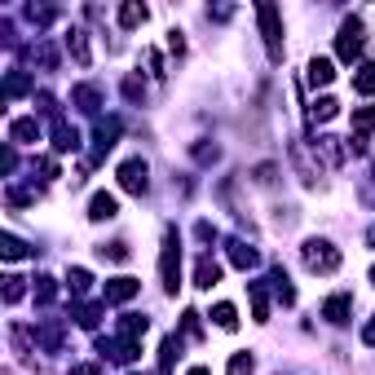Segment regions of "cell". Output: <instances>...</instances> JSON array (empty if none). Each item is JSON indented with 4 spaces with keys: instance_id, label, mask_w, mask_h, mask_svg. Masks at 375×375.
<instances>
[{
    "instance_id": "e0dca14e",
    "label": "cell",
    "mask_w": 375,
    "mask_h": 375,
    "mask_svg": "<svg viewBox=\"0 0 375 375\" xmlns=\"http://www.w3.org/2000/svg\"><path fill=\"white\" fill-rule=\"evenodd\" d=\"M336 111H340L336 97H318V102L309 106V119H314V124H327V119H336Z\"/></svg>"
},
{
    "instance_id": "4fadbf2b",
    "label": "cell",
    "mask_w": 375,
    "mask_h": 375,
    "mask_svg": "<svg viewBox=\"0 0 375 375\" xmlns=\"http://www.w3.org/2000/svg\"><path fill=\"white\" fill-rule=\"evenodd\" d=\"M119 212V204H115V194H106V190H97L93 194V204H89V216L93 221H111Z\"/></svg>"
},
{
    "instance_id": "4316f807",
    "label": "cell",
    "mask_w": 375,
    "mask_h": 375,
    "mask_svg": "<svg viewBox=\"0 0 375 375\" xmlns=\"http://www.w3.org/2000/svg\"><path fill=\"white\" fill-rule=\"evenodd\" d=\"M66 283H71L75 296H84V291L93 287V274H89V269H71V274H66Z\"/></svg>"
},
{
    "instance_id": "bcb514c9",
    "label": "cell",
    "mask_w": 375,
    "mask_h": 375,
    "mask_svg": "<svg viewBox=\"0 0 375 375\" xmlns=\"http://www.w3.org/2000/svg\"><path fill=\"white\" fill-rule=\"evenodd\" d=\"M371 243H375V230H371Z\"/></svg>"
},
{
    "instance_id": "d6a6232c",
    "label": "cell",
    "mask_w": 375,
    "mask_h": 375,
    "mask_svg": "<svg viewBox=\"0 0 375 375\" xmlns=\"http://www.w3.org/2000/svg\"><path fill=\"white\" fill-rule=\"evenodd\" d=\"M216 155H221L216 146H194V159H199V164H216Z\"/></svg>"
},
{
    "instance_id": "f1b7e54d",
    "label": "cell",
    "mask_w": 375,
    "mask_h": 375,
    "mask_svg": "<svg viewBox=\"0 0 375 375\" xmlns=\"http://www.w3.org/2000/svg\"><path fill=\"white\" fill-rule=\"evenodd\" d=\"M58 296V287H54V279H36V305H49V300Z\"/></svg>"
},
{
    "instance_id": "2e32d148",
    "label": "cell",
    "mask_w": 375,
    "mask_h": 375,
    "mask_svg": "<svg viewBox=\"0 0 375 375\" xmlns=\"http://www.w3.org/2000/svg\"><path fill=\"white\" fill-rule=\"evenodd\" d=\"M336 80V66H331V58H314L309 62V84L318 89V84H331Z\"/></svg>"
},
{
    "instance_id": "f6af8a7d",
    "label": "cell",
    "mask_w": 375,
    "mask_h": 375,
    "mask_svg": "<svg viewBox=\"0 0 375 375\" xmlns=\"http://www.w3.org/2000/svg\"><path fill=\"white\" fill-rule=\"evenodd\" d=\"M371 283H375V269H371Z\"/></svg>"
},
{
    "instance_id": "d590c367",
    "label": "cell",
    "mask_w": 375,
    "mask_h": 375,
    "mask_svg": "<svg viewBox=\"0 0 375 375\" xmlns=\"http://www.w3.org/2000/svg\"><path fill=\"white\" fill-rule=\"evenodd\" d=\"M146 66H150V75H155V80L164 75V62H159V54H155V49H146Z\"/></svg>"
},
{
    "instance_id": "ba28073f",
    "label": "cell",
    "mask_w": 375,
    "mask_h": 375,
    "mask_svg": "<svg viewBox=\"0 0 375 375\" xmlns=\"http://www.w3.org/2000/svg\"><path fill=\"white\" fill-rule=\"evenodd\" d=\"M9 141L14 146H31V141H40V124L27 115V119H14L9 124Z\"/></svg>"
},
{
    "instance_id": "9a60e30c",
    "label": "cell",
    "mask_w": 375,
    "mask_h": 375,
    "mask_svg": "<svg viewBox=\"0 0 375 375\" xmlns=\"http://www.w3.org/2000/svg\"><path fill=\"white\" fill-rule=\"evenodd\" d=\"M230 265H239V269H256V265H261L256 247H247V243H230Z\"/></svg>"
},
{
    "instance_id": "ee69618b",
    "label": "cell",
    "mask_w": 375,
    "mask_h": 375,
    "mask_svg": "<svg viewBox=\"0 0 375 375\" xmlns=\"http://www.w3.org/2000/svg\"><path fill=\"white\" fill-rule=\"evenodd\" d=\"M190 375H212V371L208 366H190Z\"/></svg>"
},
{
    "instance_id": "f546056e",
    "label": "cell",
    "mask_w": 375,
    "mask_h": 375,
    "mask_svg": "<svg viewBox=\"0 0 375 375\" xmlns=\"http://www.w3.org/2000/svg\"><path fill=\"white\" fill-rule=\"evenodd\" d=\"M22 291H27V287H22V279H14V274H9V279H5V305H18Z\"/></svg>"
},
{
    "instance_id": "f35d334b",
    "label": "cell",
    "mask_w": 375,
    "mask_h": 375,
    "mask_svg": "<svg viewBox=\"0 0 375 375\" xmlns=\"http://www.w3.org/2000/svg\"><path fill=\"white\" fill-rule=\"evenodd\" d=\"M194 234H199V239H204V243H212V239H216V230H212V225H208V221H199V225H194Z\"/></svg>"
},
{
    "instance_id": "277c9868",
    "label": "cell",
    "mask_w": 375,
    "mask_h": 375,
    "mask_svg": "<svg viewBox=\"0 0 375 375\" xmlns=\"http://www.w3.org/2000/svg\"><path fill=\"white\" fill-rule=\"evenodd\" d=\"M146 177H150L146 159H124V164H119V186L129 190V194H146V186H150Z\"/></svg>"
},
{
    "instance_id": "ac0fdd59",
    "label": "cell",
    "mask_w": 375,
    "mask_h": 375,
    "mask_svg": "<svg viewBox=\"0 0 375 375\" xmlns=\"http://www.w3.org/2000/svg\"><path fill=\"white\" fill-rule=\"evenodd\" d=\"M269 283H274V291H279V300H283V305H296V287L287 283V274H283L279 265H274V274H269Z\"/></svg>"
},
{
    "instance_id": "603a6c76",
    "label": "cell",
    "mask_w": 375,
    "mask_h": 375,
    "mask_svg": "<svg viewBox=\"0 0 375 375\" xmlns=\"http://www.w3.org/2000/svg\"><path fill=\"white\" fill-rule=\"evenodd\" d=\"M66 49H71V58L80 62V66H89V40H84V31H71L66 36Z\"/></svg>"
},
{
    "instance_id": "7c38bea8",
    "label": "cell",
    "mask_w": 375,
    "mask_h": 375,
    "mask_svg": "<svg viewBox=\"0 0 375 375\" xmlns=\"http://www.w3.org/2000/svg\"><path fill=\"white\" fill-rule=\"evenodd\" d=\"M221 283V265L212 261V256H199V265H194V287H216Z\"/></svg>"
},
{
    "instance_id": "b9f144b4",
    "label": "cell",
    "mask_w": 375,
    "mask_h": 375,
    "mask_svg": "<svg viewBox=\"0 0 375 375\" xmlns=\"http://www.w3.org/2000/svg\"><path fill=\"white\" fill-rule=\"evenodd\" d=\"M71 375H102V371H97L93 362H80V366H71Z\"/></svg>"
},
{
    "instance_id": "4dcf8cb0",
    "label": "cell",
    "mask_w": 375,
    "mask_h": 375,
    "mask_svg": "<svg viewBox=\"0 0 375 375\" xmlns=\"http://www.w3.org/2000/svg\"><path fill=\"white\" fill-rule=\"evenodd\" d=\"M252 366H256L252 354H234V358H230V375H252Z\"/></svg>"
},
{
    "instance_id": "44dd1931",
    "label": "cell",
    "mask_w": 375,
    "mask_h": 375,
    "mask_svg": "<svg viewBox=\"0 0 375 375\" xmlns=\"http://www.w3.org/2000/svg\"><path fill=\"white\" fill-rule=\"evenodd\" d=\"M212 322H216L221 331H239V314H234V305H225V300L212 309Z\"/></svg>"
},
{
    "instance_id": "cb8c5ba5",
    "label": "cell",
    "mask_w": 375,
    "mask_h": 375,
    "mask_svg": "<svg viewBox=\"0 0 375 375\" xmlns=\"http://www.w3.org/2000/svg\"><path fill=\"white\" fill-rule=\"evenodd\" d=\"M0 252H5V261H22L31 247L22 243V239H14V234H5V239H0Z\"/></svg>"
},
{
    "instance_id": "74e56055",
    "label": "cell",
    "mask_w": 375,
    "mask_h": 375,
    "mask_svg": "<svg viewBox=\"0 0 375 375\" xmlns=\"http://www.w3.org/2000/svg\"><path fill=\"white\" fill-rule=\"evenodd\" d=\"M168 49H172V54H186V40H181V31H168Z\"/></svg>"
},
{
    "instance_id": "6da1fadb",
    "label": "cell",
    "mask_w": 375,
    "mask_h": 375,
    "mask_svg": "<svg viewBox=\"0 0 375 375\" xmlns=\"http://www.w3.org/2000/svg\"><path fill=\"white\" fill-rule=\"evenodd\" d=\"M256 18H261V36H265V49H269V58L279 62L283 58V14H279V5H256Z\"/></svg>"
},
{
    "instance_id": "8fae6325",
    "label": "cell",
    "mask_w": 375,
    "mask_h": 375,
    "mask_svg": "<svg viewBox=\"0 0 375 375\" xmlns=\"http://www.w3.org/2000/svg\"><path fill=\"white\" fill-rule=\"evenodd\" d=\"M119 137V119H97V129H93V146H97V155H106V150L115 146Z\"/></svg>"
},
{
    "instance_id": "1f68e13d",
    "label": "cell",
    "mask_w": 375,
    "mask_h": 375,
    "mask_svg": "<svg viewBox=\"0 0 375 375\" xmlns=\"http://www.w3.org/2000/svg\"><path fill=\"white\" fill-rule=\"evenodd\" d=\"M5 93H9V97H18V93H27V75H18V71H9V84H5Z\"/></svg>"
},
{
    "instance_id": "ffe728a7",
    "label": "cell",
    "mask_w": 375,
    "mask_h": 375,
    "mask_svg": "<svg viewBox=\"0 0 375 375\" xmlns=\"http://www.w3.org/2000/svg\"><path fill=\"white\" fill-rule=\"evenodd\" d=\"M141 22H146V5H137V0H129V5H124L119 9V27H141Z\"/></svg>"
},
{
    "instance_id": "5bb4252c",
    "label": "cell",
    "mask_w": 375,
    "mask_h": 375,
    "mask_svg": "<svg viewBox=\"0 0 375 375\" xmlns=\"http://www.w3.org/2000/svg\"><path fill=\"white\" fill-rule=\"evenodd\" d=\"M247 296H252V318H256V322H269V296H265V283H247Z\"/></svg>"
},
{
    "instance_id": "83f0119b",
    "label": "cell",
    "mask_w": 375,
    "mask_h": 375,
    "mask_svg": "<svg viewBox=\"0 0 375 375\" xmlns=\"http://www.w3.org/2000/svg\"><path fill=\"white\" fill-rule=\"evenodd\" d=\"M97 318H102V305H80V309H75V322H80V327H97Z\"/></svg>"
},
{
    "instance_id": "7a4b0ae2",
    "label": "cell",
    "mask_w": 375,
    "mask_h": 375,
    "mask_svg": "<svg viewBox=\"0 0 375 375\" xmlns=\"http://www.w3.org/2000/svg\"><path fill=\"white\" fill-rule=\"evenodd\" d=\"M300 256H305V265L314 274H336L340 269V252L327 243V239H309L305 247H300Z\"/></svg>"
},
{
    "instance_id": "60d3db41",
    "label": "cell",
    "mask_w": 375,
    "mask_h": 375,
    "mask_svg": "<svg viewBox=\"0 0 375 375\" xmlns=\"http://www.w3.org/2000/svg\"><path fill=\"white\" fill-rule=\"evenodd\" d=\"M186 336H199V314L186 309Z\"/></svg>"
},
{
    "instance_id": "ab89813d",
    "label": "cell",
    "mask_w": 375,
    "mask_h": 375,
    "mask_svg": "<svg viewBox=\"0 0 375 375\" xmlns=\"http://www.w3.org/2000/svg\"><path fill=\"white\" fill-rule=\"evenodd\" d=\"M256 181H261V186L274 181V164H261V168H256Z\"/></svg>"
},
{
    "instance_id": "7402d4cb",
    "label": "cell",
    "mask_w": 375,
    "mask_h": 375,
    "mask_svg": "<svg viewBox=\"0 0 375 375\" xmlns=\"http://www.w3.org/2000/svg\"><path fill=\"white\" fill-rule=\"evenodd\" d=\"M354 89H358L362 97H371V93H375V62H362V66H358V75H354Z\"/></svg>"
},
{
    "instance_id": "d6986e66",
    "label": "cell",
    "mask_w": 375,
    "mask_h": 375,
    "mask_svg": "<svg viewBox=\"0 0 375 375\" xmlns=\"http://www.w3.org/2000/svg\"><path fill=\"white\" fill-rule=\"evenodd\" d=\"M146 327H150V322H146V318H137V314H124V318H119V336H124V340L146 336Z\"/></svg>"
},
{
    "instance_id": "d4e9b609",
    "label": "cell",
    "mask_w": 375,
    "mask_h": 375,
    "mask_svg": "<svg viewBox=\"0 0 375 375\" xmlns=\"http://www.w3.org/2000/svg\"><path fill=\"white\" fill-rule=\"evenodd\" d=\"M40 344L49 349V354H58V344H62V327H58V322H40Z\"/></svg>"
},
{
    "instance_id": "52a82bcc",
    "label": "cell",
    "mask_w": 375,
    "mask_h": 375,
    "mask_svg": "<svg viewBox=\"0 0 375 375\" xmlns=\"http://www.w3.org/2000/svg\"><path fill=\"white\" fill-rule=\"evenodd\" d=\"M137 291H141V283L129 279V274H124V279H111L106 283V305H124V300H133Z\"/></svg>"
},
{
    "instance_id": "e575fe53",
    "label": "cell",
    "mask_w": 375,
    "mask_h": 375,
    "mask_svg": "<svg viewBox=\"0 0 375 375\" xmlns=\"http://www.w3.org/2000/svg\"><path fill=\"white\" fill-rule=\"evenodd\" d=\"M18 168V155H14V146H5L0 150V172H14Z\"/></svg>"
},
{
    "instance_id": "8d00e7d4",
    "label": "cell",
    "mask_w": 375,
    "mask_h": 375,
    "mask_svg": "<svg viewBox=\"0 0 375 375\" xmlns=\"http://www.w3.org/2000/svg\"><path fill=\"white\" fill-rule=\"evenodd\" d=\"M124 93H129L133 102H137V97H141V80H137V75H129V80H124Z\"/></svg>"
},
{
    "instance_id": "3957f363",
    "label": "cell",
    "mask_w": 375,
    "mask_h": 375,
    "mask_svg": "<svg viewBox=\"0 0 375 375\" xmlns=\"http://www.w3.org/2000/svg\"><path fill=\"white\" fill-rule=\"evenodd\" d=\"M159 274H164V287L177 296L181 287V247H177V230L164 234V256H159Z\"/></svg>"
},
{
    "instance_id": "8992f818",
    "label": "cell",
    "mask_w": 375,
    "mask_h": 375,
    "mask_svg": "<svg viewBox=\"0 0 375 375\" xmlns=\"http://www.w3.org/2000/svg\"><path fill=\"white\" fill-rule=\"evenodd\" d=\"M349 309H354V296H349V291H336L327 305H322V318L336 322V327H344V322H349Z\"/></svg>"
},
{
    "instance_id": "9c48e42d",
    "label": "cell",
    "mask_w": 375,
    "mask_h": 375,
    "mask_svg": "<svg viewBox=\"0 0 375 375\" xmlns=\"http://www.w3.org/2000/svg\"><path fill=\"white\" fill-rule=\"evenodd\" d=\"M75 146H80V133H75V124L54 119V150H58V155H66V150H75Z\"/></svg>"
},
{
    "instance_id": "836d02e7",
    "label": "cell",
    "mask_w": 375,
    "mask_h": 375,
    "mask_svg": "<svg viewBox=\"0 0 375 375\" xmlns=\"http://www.w3.org/2000/svg\"><path fill=\"white\" fill-rule=\"evenodd\" d=\"M102 256H111V261H129V243H111V247H102Z\"/></svg>"
},
{
    "instance_id": "30bf717a",
    "label": "cell",
    "mask_w": 375,
    "mask_h": 375,
    "mask_svg": "<svg viewBox=\"0 0 375 375\" xmlns=\"http://www.w3.org/2000/svg\"><path fill=\"white\" fill-rule=\"evenodd\" d=\"M71 102L80 106L84 115H97V106H102V93H97L93 84H75V89H71Z\"/></svg>"
},
{
    "instance_id": "484cf974",
    "label": "cell",
    "mask_w": 375,
    "mask_h": 375,
    "mask_svg": "<svg viewBox=\"0 0 375 375\" xmlns=\"http://www.w3.org/2000/svg\"><path fill=\"white\" fill-rule=\"evenodd\" d=\"M354 129H358V137H366L375 129V106H358L354 111Z\"/></svg>"
},
{
    "instance_id": "5b68a950",
    "label": "cell",
    "mask_w": 375,
    "mask_h": 375,
    "mask_svg": "<svg viewBox=\"0 0 375 375\" xmlns=\"http://www.w3.org/2000/svg\"><path fill=\"white\" fill-rule=\"evenodd\" d=\"M336 54H340L344 62H354V58L362 54V22H358V18H349L344 27H340V40H336Z\"/></svg>"
},
{
    "instance_id": "7bdbcfd3",
    "label": "cell",
    "mask_w": 375,
    "mask_h": 375,
    "mask_svg": "<svg viewBox=\"0 0 375 375\" xmlns=\"http://www.w3.org/2000/svg\"><path fill=\"white\" fill-rule=\"evenodd\" d=\"M362 344H375V318H371L366 327H362Z\"/></svg>"
}]
</instances>
